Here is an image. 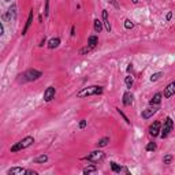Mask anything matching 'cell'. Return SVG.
<instances>
[{
	"label": "cell",
	"mask_w": 175,
	"mask_h": 175,
	"mask_svg": "<svg viewBox=\"0 0 175 175\" xmlns=\"http://www.w3.org/2000/svg\"><path fill=\"white\" fill-rule=\"evenodd\" d=\"M19 142H21V145H22V149H25V148H29L30 145L34 144V138L29 136V137H25V138L22 139V141H19Z\"/></svg>",
	"instance_id": "obj_10"
},
{
	"label": "cell",
	"mask_w": 175,
	"mask_h": 175,
	"mask_svg": "<svg viewBox=\"0 0 175 175\" xmlns=\"http://www.w3.org/2000/svg\"><path fill=\"white\" fill-rule=\"evenodd\" d=\"M171 161H172V156H171V155L164 156V159H163V163L164 164H171Z\"/></svg>",
	"instance_id": "obj_26"
},
{
	"label": "cell",
	"mask_w": 175,
	"mask_h": 175,
	"mask_svg": "<svg viewBox=\"0 0 175 175\" xmlns=\"http://www.w3.org/2000/svg\"><path fill=\"white\" fill-rule=\"evenodd\" d=\"M17 18V4H12L11 7L8 8V11H7V14L3 15V19H15Z\"/></svg>",
	"instance_id": "obj_6"
},
{
	"label": "cell",
	"mask_w": 175,
	"mask_h": 175,
	"mask_svg": "<svg viewBox=\"0 0 175 175\" xmlns=\"http://www.w3.org/2000/svg\"><path fill=\"white\" fill-rule=\"evenodd\" d=\"M149 134L152 137H157L160 136V122H153L151 126H149Z\"/></svg>",
	"instance_id": "obj_5"
},
{
	"label": "cell",
	"mask_w": 175,
	"mask_h": 175,
	"mask_svg": "<svg viewBox=\"0 0 175 175\" xmlns=\"http://www.w3.org/2000/svg\"><path fill=\"white\" fill-rule=\"evenodd\" d=\"M55 93H56V90H55L54 86H48L47 89H45V92H44V101H47V103L51 101L55 97Z\"/></svg>",
	"instance_id": "obj_8"
},
{
	"label": "cell",
	"mask_w": 175,
	"mask_h": 175,
	"mask_svg": "<svg viewBox=\"0 0 175 175\" xmlns=\"http://www.w3.org/2000/svg\"><path fill=\"white\" fill-rule=\"evenodd\" d=\"M104 159V153L101 151H93L92 153H89L86 156V160L92 161V163H98L100 160Z\"/></svg>",
	"instance_id": "obj_4"
},
{
	"label": "cell",
	"mask_w": 175,
	"mask_h": 175,
	"mask_svg": "<svg viewBox=\"0 0 175 175\" xmlns=\"http://www.w3.org/2000/svg\"><path fill=\"white\" fill-rule=\"evenodd\" d=\"M133 26H134V23L130 21V19H126L125 21V27L126 29H133Z\"/></svg>",
	"instance_id": "obj_28"
},
{
	"label": "cell",
	"mask_w": 175,
	"mask_h": 175,
	"mask_svg": "<svg viewBox=\"0 0 175 175\" xmlns=\"http://www.w3.org/2000/svg\"><path fill=\"white\" fill-rule=\"evenodd\" d=\"M18 151H22V145H21V142L15 144L14 146H11V152H18Z\"/></svg>",
	"instance_id": "obj_25"
},
{
	"label": "cell",
	"mask_w": 175,
	"mask_h": 175,
	"mask_svg": "<svg viewBox=\"0 0 175 175\" xmlns=\"http://www.w3.org/2000/svg\"><path fill=\"white\" fill-rule=\"evenodd\" d=\"M60 44V39L59 37H55V39H51L49 42H48V47L51 48V49H54V48H58Z\"/></svg>",
	"instance_id": "obj_15"
},
{
	"label": "cell",
	"mask_w": 175,
	"mask_h": 175,
	"mask_svg": "<svg viewBox=\"0 0 175 175\" xmlns=\"http://www.w3.org/2000/svg\"><path fill=\"white\" fill-rule=\"evenodd\" d=\"M108 142H110V137H104V138L98 139V142L96 145H97V148H103V146H107Z\"/></svg>",
	"instance_id": "obj_17"
},
{
	"label": "cell",
	"mask_w": 175,
	"mask_h": 175,
	"mask_svg": "<svg viewBox=\"0 0 175 175\" xmlns=\"http://www.w3.org/2000/svg\"><path fill=\"white\" fill-rule=\"evenodd\" d=\"M110 3H112V6H114V7H115V8H119V4H118V3H116L115 0H110Z\"/></svg>",
	"instance_id": "obj_33"
},
{
	"label": "cell",
	"mask_w": 175,
	"mask_h": 175,
	"mask_svg": "<svg viewBox=\"0 0 175 175\" xmlns=\"http://www.w3.org/2000/svg\"><path fill=\"white\" fill-rule=\"evenodd\" d=\"M131 2H133L134 4H137V3H138V0H131Z\"/></svg>",
	"instance_id": "obj_39"
},
{
	"label": "cell",
	"mask_w": 175,
	"mask_h": 175,
	"mask_svg": "<svg viewBox=\"0 0 175 175\" xmlns=\"http://www.w3.org/2000/svg\"><path fill=\"white\" fill-rule=\"evenodd\" d=\"M161 97H163V95H161V93H156L149 104H151V105H156V107H157V105L160 104V101H161Z\"/></svg>",
	"instance_id": "obj_14"
},
{
	"label": "cell",
	"mask_w": 175,
	"mask_h": 175,
	"mask_svg": "<svg viewBox=\"0 0 175 175\" xmlns=\"http://www.w3.org/2000/svg\"><path fill=\"white\" fill-rule=\"evenodd\" d=\"M111 168H112V171L116 172V174H120V171H122V167L118 166L115 161H111Z\"/></svg>",
	"instance_id": "obj_21"
},
{
	"label": "cell",
	"mask_w": 175,
	"mask_h": 175,
	"mask_svg": "<svg viewBox=\"0 0 175 175\" xmlns=\"http://www.w3.org/2000/svg\"><path fill=\"white\" fill-rule=\"evenodd\" d=\"M0 34H4V26H3V23L0 25Z\"/></svg>",
	"instance_id": "obj_34"
},
{
	"label": "cell",
	"mask_w": 175,
	"mask_h": 175,
	"mask_svg": "<svg viewBox=\"0 0 175 175\" xmlns=\"http://www.w3.org/2000/svg\"><path fill=\"white\" fill-rule=\"evenodd\" d=\"M44 44H45V39H42V41H41V44H40V47H42Z\"/></svg>",
	"instance_id": "obj_38"
},
{
	"label": "cell",
	"mask_w": 175,
	"mask_h": 175,
	"mask_svg": "<svg viewBox=\"0 0 175 175\" xmlns=\"http://www.w3.org/2000/svg\"><path fill=\"white\" fill-rule=\"evenodd\" d=\"M90 49H92V48H90L89 45H88V47H85V48H82V49H81L80 54H81V55H83V54H86V52H89Z\"/></svg>",
	"instance_id": "obj_31"
},
{
	"label": "cell",
	"mask_w": 175,
	"mask_h": 175,
	"mask_svg": "<svg viewBox=\"0 0 175 175\" xmlns=\"http://www.w3.org/2000/svg\"><path fill=\"white\" fill-rule=\"evenodd\" d=\"M174 95H175V81L171 82L170 85H167V88H164V93H163L164 98H170Z\"/></svg>",
	"instance_id": "obj_7"
},
{
	"label": "cell",
	"mask_w": 175,
	"mask_h": 175,
	"mask_svg": "<svg viewBox=\"0 0 175 175\" xmlns=\"http://www.w3.org/2000/svg\"><path fill=\"white\" fill-rule=\"evenodd\" d=\"M171 17H172V12H168V14H167V21H170Z\"/></svg>",
	"instance_id": "obj_35"
},
{
	"label": "cell",
	"mask_w": 175,
	"mask_h": 175,
	"mask_svg": "<svg viewBox=\"0 0 175 175\" xmlns=\"http://www.w3.org/2000/svg\"><path fill=\"white\" fill-rule=\"evenodd\" d=\"M32 21H33V11H30L29 18H27V21H26V25H25L23 30H22V34H26V32H27V29H29V26L32 25Z\"/></svg>",
	"instance_id": "obj_16"
},
{
	"label": "cell",
	"mask_w": 175,
	"mask_h": 175,
	"mask_svg": "<svg viewBox=\"0 0 175 175\" xmlns=\"http://www.w3.org/2000/svg\"><path fill=\"white\" fill-rule=\"evenodd\" d=\"M116 110H118V112H119V114H120V116H122V118H123V119H125V120H126V123H127V125H130L131 122H130V120H129V118H127V116H126V115H125V114L122 112V111H120V110H119V108H116Z\"/></svg>",
	"instance_id": "obj_29"
},
{
	"label": "cell",
	"mask_w": 175,
	"mask_h": 175,
	"mask_svg": "<svg viewBox=\"0 0 175 175\" xmlns=\"http://www.w3.org/2000/svg\"><path fill=\"white\" fill-rule=\"evenodd\" d=\"M133 78L130 77V75H127V77H126V80H125V83H126V86H127V88H131V86H133Z\"/></svg>",
	"instance_id": "obj_24"
},
{
	"label": "cell",
	"mask_w": 175,
	"mask_h": 175,
	"mask_svg": "<svg viewBox=\"0 0 175 175\" xmlns=\"http://www.w3.org/2000/svg\"><path fill=\"white\" fill-rule=\"evenodd\" d=\"M80 127L81 129H85L86 127V120H81L80 122Z\"/></svg>",
	"instance_id": "obj_32"
},
{
	"label": "cell",
	"mask_w": 175,
	"mask_h": 175,
	"mask_svg": "<svg viewBox=\"0 0 175 175\" xmlns=\"http://www.w3.org/2000/svg\"><path fill=\"white\" fill-rule=\"evenodd\" d=\"M6 2H11V0H6Z\"/></svg>",
	"instance_id": "obj_40"
},
{
	"label": "cell",
	"mask_w": 175,
	"mask_h": 175,
	"mask_svg": "<svg viewBox=\"0 0 175 175\" xmlns=\"http://www.w3.org/2000/svg\"><path fill=\"white\" fill-rule=\"evenodd\" d=\"M156 149V144L155 142H149L148 145H146V151L148 152H152V151H155Z\"/></svg>",
	"instance_id": "obj_27"
},
{
	"label": "cell",
	"mask_w": 175,
	"mask_h": 175,
	"mask_svg": "<svg viewBox=\"0 0 175 175\" xmlns=\"http://www.w3.org/2000/svg\"><path fill=\"white\" fill-rule=\"evenodd\" d=\"M48 12H49V0H45V11H44L45 17H48Z\"/></svg>",
	"instance_id": "obj_30"
},
{
	"label": "cell",
	"mask_w": 175,
	"mask_h": 175,
	"mask_svg": "<svg viewBox=\"0 0 175 175\" xmlns=\"http://www.w3.org/2000/svg\"><path fill=\"white\" fill-rule=\"evenodd\" d=\"M131 70H133V64L130 63V64H129V67H127V71H131Z\"/></svg>",
	"instance_id": "obj_36"
},
{
	"label": "cell",
	"mask_w": 175,
	"mask_h": 175,
	"mask_svg": "<svg viewBox=\"0 0 175 175\" xmlns=\"http://www.w3.org/2000/svg\"><path fill=\"white\" fill-rule=\"evenodd\" d=\"M97 42H98V39L96 36H90L89 39H88V45H89L90 48H95L96 45H97Z\"/></svg>",
	"instance_id": "obj_18"
},
{
	"label": "cell",
	"mask_w": 175,
	"mask_h": 175,
	"mask_svg": "<svg viewBox=\"0 0 175 175\" xmlns=\"http://www.w3.org/2000/svg\"><path fill=\"white\" fill-rule=\"evenodd\" d=\"M33 161H34V163H47V161H48V156H47V155H41V156H37Z\"/></svg>",
	"instance_id": "obj_19"
},
{
	"label": "cell",
	"mask_w": 175,
	"mask_h": 175,
	"mask_svg": "<svg viewBox=\"0 0 175 175\" xmlns=\"http://www.w3.org/2000/svg\"><path fill=\"white\" fill-rule=\"evenodd\" d=\"M103 23H104V26H105V30H107V32H111V23H110V19H108L107 10H103Z\"/></svg>",
	"instance_id": "obj_11"
},
{
	"label": "cell",
	"mask_w": 175,
	"mask_h": 175,
	"mask_svg": "<svg viewBox=\"0 0 175 175\" xmlns=\"http://www.w3.org/2000/svg\"><path fill=\"white\" fill-rule=\"evenodd\" d=\"M41 75H42V73L39 71V70H27L26 73H23V74L19 75V77H22V81H36V80H39Z\"/></svg>",
	"instance_id": "obj_3"
},
{
	"label": "cell",
	"mask_w": 175,
	"mask_h": 175,
	"mask_svg": "<svg viewBox=\"0 0 175 175\" xmlns=\"http://www.w3.org/2000/svg\"><path fill=\"white\" fill-rule=\"evenodd\" d=\"M71 36H75V29H74V26L71 27Z\"/></svg>",
	"instance_id": "obj_37"
},
{
	"label": "cell",
	"mask_w": 175,
	"mask_h": 175,
	"mask_svg": "<svg viewBox=\"0 0 175 175\" xmlns=\"http://www.w3.org/2000/svg\"><path fill=\"white\" fill-rule=\"evenodd\" d=\"M156 112H157V107H156V105H151L149 108H146V110L142 111V118L144 119H149L151 116H153Z\"/></svg>",
	"instance_id": "obj_9"
},
{
	"label": "cell",
	"mask_w": 175,
	"mask_h": 175,
	"mask_svg": "<svg viewBox=\"0 0 175 175\" xmlns=\"http://www.w3.org/2000/svg\"><path fill=\"white\" fill-rule=\"evenodd\" d=\"M7 174H10V175H22V174H27V170L21 168V167H14V168L8 170Z\"/></svg>",
	"instance_id": "obj_12"
},
{
	"label": "cell",
	"mask_w": 175,
	"mask_h": 175,
	"mask_svg": "<svg viewBox=\"0 0 175 175\" xmlns=\"http://www.w3.org/2000/svg\"><path fill=\"white\" fill-rule=\"evenodd\" d=\"M123 104L125 105H131L133 104V95L130 92H126L123 95Z\"/></svg>",
	"instance_id": "obj_13"
},
{
	"label": "cell",
	"mask_w": 175,
	"mask_h": 175,
	"mask_svg": "<svg viewBox=\"0 0 175 175\" xmlns=\"http://www.w3.org/2000/svg\"><path fill=\"white\" fill-rule=\"evenodd\" d=\"M101 29H103V22L98 21V19H95V32L96 33H100Z\"/></svg>",
	"instance_id": "obj_20"
},
{
	"label": "cell",
	"mask_w": 175,
	"mask_h": 175,
	"mask_svg": "<svg viewBox=\"0 0 175 175\" xmlns=\"http://www.w3.org/2000/svg\"><path fill=\"white\" fill-rule=\"evenodd\" d=\"M96 166H88L86 168H83V174H92V172H96Z\"/></svg>",
	"instance_id": "obj_22"
},
{
	"label": "cell",
	"mask_w": 175,
	"mask_h": 175,
	"mask_svg": "<svg viewBox=\"0 0 175 175\" xmlns=\"http://www.w3.org/2000/svg\"><path fill=\"white\" fill-rule=\"evenodd\" d=\"M103 93V88L97 85L93 86H88V88H83L81 92L77 93L78 97H86V96H95V95H101Z\"/></svg>",
	"instance_id": "obj_1"
},
{
	"label": "cell",
	"mask_w": 175,
	"mask_h": 175,
	"mask_svg": "<svg viewBox=\"0 0 175 175\" xmlns=\"http://www.w3.org/2000/svg\"><path fill=\"white\" fill-rule=\"evenodd\" d=\"M161 73H156V74H152V77H151V81L152 82H156V81H159L161 78Z\"/></svg>",
	"instance_id": "obj_23"
},
{
	"label": "cell",
	"mask_w": 175,
	"mask_h": 175,
	"mask_svg": "<svg viewBox=\"0 0 175 175\" xmlns=\"http://www.w3.org/2000/svg\"><path fill=\"white\" fill-rule=\"evenodd\" d=\"M172 127H174V122H172V119L170 118V116H167L166 120H164L163 129L160 130V137H161V138H167L168 134H170V131L172 130Z\"/></svg>",
	"instance_id": "obj_2"
}]
</instances>
